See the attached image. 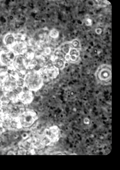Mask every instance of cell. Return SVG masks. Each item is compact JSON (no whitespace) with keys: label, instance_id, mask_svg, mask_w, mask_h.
I'll use <instances>...</instances> for the list:
<instances>
[{"label":"cell","instance_id":"6da1fadb","mask_svg":"<svg viewBox=\"0 0 120 170\" xmlns=\"http://www.w3.org/2000/svg\"><path fill=\"white\" fill-rule=\"evenodd\" d=\"M25 86L32 92H37L44 85V80L39 70L28 71L24 77Z\"/></svg>","mask_w":120,"mask_h":170},{"label":"cell","instance_id":"7a4b0ae2","mask_svg":"<svg viewBox=\"0 0 120 170\" xmlns=\"http://www.w3.org/2000/svg\"><path fill=\"white\" fill-rule=\"evenodd\" d=\"M98 82L102 84H108L112 81V70L111 65L102 64L99 67L95 73Z\"/></svg>","mask_w":120,"mask_h":170},{"label":"cell","instance_id":"3957f363","mask_svg":"<svg viewBox=\"0 0 120 170\" xmlns=\"http://www.w3.org/2000/svg\"><path fill=\"white\" fill-rule=\"evenodd\" d=\"M17 119L21 128H28L34 124L38 119V116L35 111L25 110Z\"/></svg>","mask_w":120,"mask_h":170},{"label":"cell","instance_id":"277c9868","mask_svg":"<svg viewBox=\"0 0 120 170\" xmlns=\"http://www.w3.org/2000/svg\"><path fill=\"white\" fill-rule=\"evenodd\" d=\"M25 110L24 104L19 102L14 103L10 102L5 107V112L11 118H18Z\"/></svg>","mask_w":120,"mask_h":170},{"label":"cell","instance_id":"5b68a950","mask_svg":"<svg viewBox=\"0 0 120 170\" xmlns=\"http://www.w3.org/2000/svg\"><path fill=\"white\" fill-rule=\"evenodd\" d=\"M28 63L29 60L23 55H18L15 56L12 65L16 70L25 76L28 72Z\"/></svg>","mask_w":120,"mask_h":170},{"label":"cell","instance_id":"8992f818","mask_svg":"<svg viewBox=\"0 0 120 170\" xmlns=\"http://www.w3.org/2000/svg\"><path fill=\"white\" fill-rule=\"evenodd\" d=\"M39 72L42 76L44 81L45 79L48 80L56 79L60 74V70L54 65L51 66H44L39 69Z\"/></svg>","mask_w":120,"mask_h":170},{"label":"cell","instance_id":"52a82bcc","mask_svg":"<svg viewBox=\"0 0 120 170\" xmlns=\"http://www.w3.org/2000/svg\"><path fill=\"white\" fill-rule=\"evenodd\" d=\"M16 55L11 50L2 51L0 52V63L5 66L8 67L13 64Z\"/></svg>","mask_w":120,"mask_h":170},{"label":"cell","instance_id":"ba28073f","mask_svg":"<svg viewBox=\"0 0 120 170\" xmlns=\"http://www.w3.org/2000/svg\"><path fill=\"white\" fill-rule=\"evenodd\" d=\"M43 134L50 139L52 143H56L60 139V130L57 126H52L47 128Z\"/></svg>","mask_w":120,"mask_h":170},{"label":"cell","instance_id":"9c48e42d","mask_svg":"<svg viewBox=\"0 0 120 170\" xmlns=\"http://www.w3.org/2000/svg\"><path fill=\"white\" fill-rule=\"evenodd\" d=\"M16 55H24L28 51L26 43L25 41H16L12 46L9 47Z\"/></svg>","mask_w":120,"mask_h":170},{"label":"cell","instance_id":"30bf717a","mask_svg":"<svg viewBox=\"0 0 120 170\" xmlns=\"http://www.w3.org/2000/svg\"><path fill=\"white\" fill-rule=\"evenodd\" d=\"M26 88V87H25ZM18 98L20 102L25 105H29L32 103L34 99V96L32 92L26 88H24L23 91L18 94Z\"/></svg>","mask_w":120,"mask_h":170},{"label":"cell","instance_id":"8fae6325","mask_svg":"<svg viewBox=\"0 0 120 170\" xmlns=\"http://www.w3.org/2000/svg\"><path fill=\"white\" fill-rule=\"evenodd\" d=\"M17 87L16 80L9 75L2 83V89L4 92L15 90Z\"/></svg>","mask_w":120,"mask_h":170},{"label":"cell","instance_id":"7c38bea8","mask_svg":"<svg viewBox=\"0 0 120 170\" xmlns=\"http://www.w3.org/2000/svg\"><path fill=\"white\" fill-rule=\"evenodd\" d=\"M80 51L77 48L73 47L71 48L69 52L64 56V60L67 62L75 63L76 62L80 57Z\"/></svg>","mask_w":120,"mask_h":170},{"label":"cell","instance_id":"4fadbf2b","mask_svg":"<svg viewBox=\"0 0 120 170\" xmlns=\"http://www.w3.org/2000/svg\"><path fill=\"white\" fill-rule=\"evenodd\" d=\"M16 42V36L13 33H8L3 38V43L8 48L12 46Z\"/></svg>","mask_w":120,"mask_h":170},{"label":"cell","instance_id":"5bb4252c","mask_svg":"<svg viewBox=\"0 0 120 170\" xmlns=\"http://www.w3.org/2000/svg\"><path fill=\"white\" fill-rule=\"evenodd\" d=\"M50 59L53 61L54 66L58 68L59 70H62L65 67V63L67 62L63 60V59L55 57L53 55Z\"/></svg>","mask_w":120,"mask_h":170},{"label":"cell","instance_id":"9a60e30c","mask_svg":"<svg viewBox=\"0 0 120 170\" xmlns=\"http://www.w3.org/2000/svg\"><path fill=\"white\" fill-rule=\"evenodd\" d=\"M4 96L12 103H16L19 102L18 95L14 91L4 92Z\"/></svg>","mask_w":120,"mask_h":170},{"label":"cell","instance_id":"2e32d148","mask_svg":"<svg viewBox=\"0 0 120 170\" xmlns=\"http://www.w3.org/2000/svg\"><path fill=\"white\" fill-rule=\"evenodd\" d=\"M32 144L33 147L37 149H42L45 147L39 138L38 139L35 138L34 139H32Z\"/></svg>","mask_w":120,"mask_h":170},{"label":"cell","instance_id":"e0dca14e","mask_svg":"<svg viewBox=\"0 0 120 170\" xmlns=\"http://www.w3.org/2000/svg\"><path fill=\"white\" fill-rule=\"evenodd\" d=\"M23 148L26 150H32V139H26V140L23 143Z\"/></svg>","mask_w":120,"mask_h":170},{"label":"cell","instance_id":"ac0fdd59","mask_svg":"<svg viewBox=\"0 0 120 170\" xmlns=\"http://www.w3.org/2000/svg\"><path fill=\"white\" fill-rule=\"evenodd\" d=\"M39 139L45 147L48 146L52 143V141H51L50 139L47 136H46L44 134H43L42 135H41Z\"/></svg>","mask_w":120,"mask_h":170},{"label":"cell","instance_id":"d6986e66","mask_svg":"<svg viewBox=\"0 0 120 170\" xmlns=\"http://www.w3.org/2000/svg\"><path fill=\"white\" fill-rule=\"evenodd\" d=\"M23 55L28 60H31L35 58V53L32 51H27Z\"/></svg>","mask_w":120,"mask_h":170},{"label":"cell","instance_id":"ffe728a7","mask_svg":"<svg viewBox=\"0 0 120 170\" xmlns=\"http://www.w3.org/2000/svg\"><path fill=\"white\" fill-rule=\"evenodd\" d=\"M49 36L53 38H57L59 36V32L56 29H53L49 32Z\"/></svg>","mask_w":120,"mask_h":170},{"label":"cell","instance_id":"44dd1931","mask_svg":"<svg viewBox=\"0 0 120 170\" xmlns=\"http://www.w3.org/2000/svg\"><path fill=\"white\" fill-rule=\"evenodd\" d=\"M16 83H17V86L23 87V88H24V87H25V86L24 80L23 78L19 77V78L16 80Z\"/></svg>","mask_w":120,"mask_h":170},{"label":"cell","instance_id":"7402d4cb","mask_svg":"<svg viewBox=\"0 0 120 170\" xmlns=\"http://www.w3.org/2000/svg\"><path fill=\"white\" fill-rule=\"evenodd\" d=\"M51 49L50 47H47L43 49L41 55L44 57H46L51 54Z\"/></svg>","mask_w":120,"mask_h":170},{"label":"cell","instance_id":"603a6c76","mask_svg":"<svg viewBox=\"0 0 120 170\" xmlns=\"http://www.w3.org/2000/svg\"><path fill=\"white\" fill-rule=\"evenodd\" d=\"M9 74L7 73V71L2 73H0V81H1L3 83V82L7 79V77L8 76Z\"/></svg>","mask_w":120,"mask_h":170},{"label":"cell","instance_id":"cb8c5ba5","mask_svg":"<svg viewBox=\"0 0 120 170\" xmlns=\"http://www.w3.org/2000/svg\"><path fill=\"white\" fill-rule=\"evenodd\" d=\"M70 44L73 47H76L77 48V47L79 45V42L76 40H73L71 42H69Z\"/></svg>","mask_w":120,"mask_h":170},{"label":"cell","instance_id":"d4e9b609","mask_svg":"<svg viewBox=\"0 0 120 170\" xmlns=\"http://www.w3.org/2000/svg\"><path fill=\"white\" fill-rule=\"evenodd\" d=\"M85 25L88 26H90L92 25V20L90 19V18H86L85 20Z\"/></svg>","mask_w":120,"mask_h":170},{"label":"cell","instance_id":"484cf974","mask_svg":"<svg viewBox=\"0 0 120 170\" xmlns=\"http://www.w3.org/2000/svg\"><path fill=\"white\" fill-rule=\"evenodd\" d=\"M95 32H96L97 34L99 35V34H101V33H102V30H101V29H99V28H98V29H96L95 30Z\"/></svg>","mask_w":120,"mask_h":170},{"label":"cell","instance_id":"4316f807","mask_svg":"<svg viewBox=\"0 0 120 170\" xmlns=\"http://www.w3.org/2000/svg\"><path fill=\"white\" fill-rule=\"evenodd\" d=\"M84 122L85 124L88 125V124H90V120L89 119H88V118H85L84 120Z\"/></svg>","mask_w":120,"mask_h":170},{"label":"cell","instance_id":"83f0119b","mask_svg":"<svg viewBox=\"0 0 120 170\" xmlns=\"http://www.w3.org/2000/svg\"><path fill=\"white\" fill-rule=\"evenodd\" d=\"M103 3H104L105 4H106V5H108V4H111V3H110L109 2L107 1H103Z\"/></svg>","mask_w":120,"mask_h":170},{"label":"cell","instance_id":"f1b7e54d","mask_svg":"<svg viewBox=\"0 0 120 170\" xmlns=\"http://www.w3.org/2000/svg\"><path fill=\"white\" fill-rule=\"evenodd\" d=\"M53 155H65V153H62V152H61V153H59V152H57V153H53Z\"/></svg>","mask_w":120,"mask_h":170},{"label":"cell","instance_id":"f546056e","mask_svg":"<svg viewBox=\"0 0 120 170\" xmlns=\"http://www.w3.org/2000/svg\"><path fill=\"white\" fill-rule=\"evenodd\" d=\"M2 83L1 81H0V88H2Z\"/></svg>","mask_w":120,"mask_h":170},{"label":"cell","instance_id":"4dcf8cb0","mask_svg":"<svg viewBox=\"0 0 120 170\" xmlns=\"http://www.w3.org/2000/svg\"><path fill=\"white\" fill-rule=\"evenodd\" d=\"M0 124H1V121H0Z\"/></svg>","mask_w":120,"mask_h":170}]
</instances>
